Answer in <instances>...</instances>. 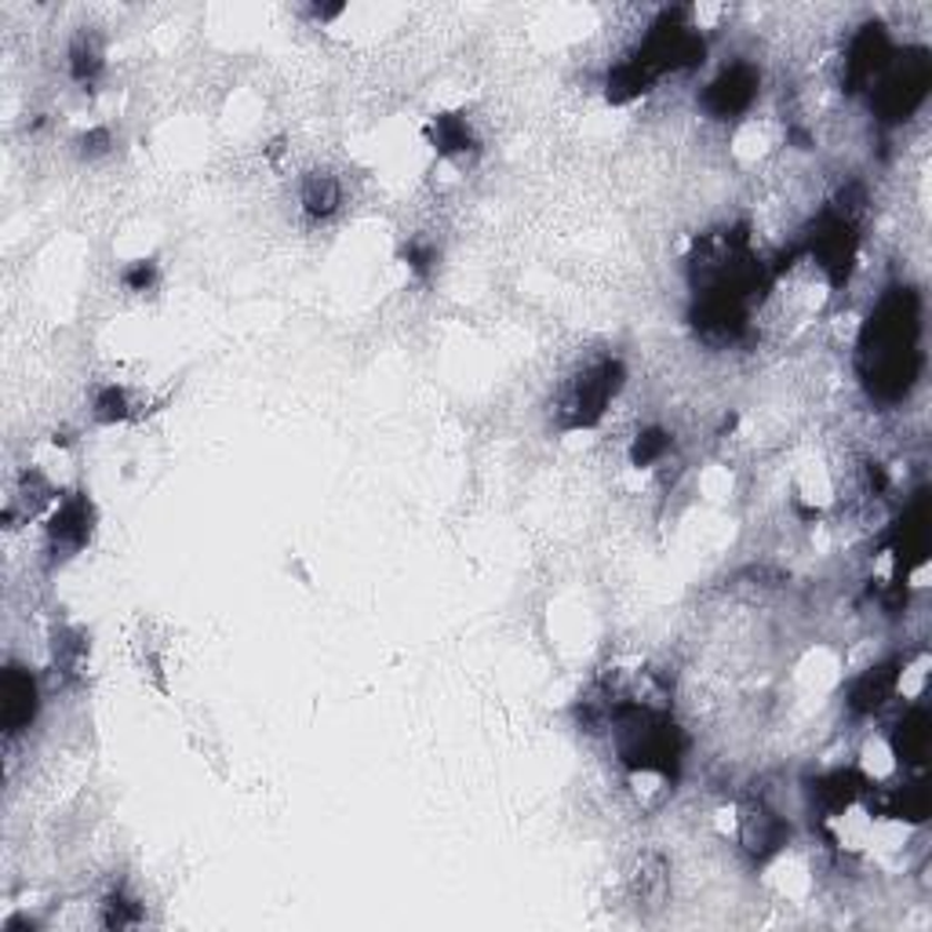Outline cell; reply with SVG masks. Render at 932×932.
I'll return each instance as SVG.
<instances>
[{
  "label": "cell",
  "instance_id": "2",
  "mask_svg": "<svg viewBox=\"0 0 932 932\" xmlns=\"http://www.w3.org/2000/svg\"><path fill=\"white\" fill-rule=\"evenodd\" d=\"M615 387H620V364L615 361L587 364V369L575 375L561 393V404H558L561 423L572 427V430L598 423V419L605 415L609 401L615 398Z\"/></svg>",
  "mask_w": 932,
  "mask_h": 932
},
{
  "label": "cell",
  "instance_id": "10",
  "mask_svg": "<svg viewBox=\"0 0 932 932\" xmlns=\"http://www.w3.org/2000/svg\"><path fill=\"white\" fill-rule=\"evenodd\" d=\"M124 412H128L124 390H117V387L99 390V398H96V415H99V419H107V423H113V419H121Z\"/></svg>",
  "mask_w": 932,
  "mask_h": 932
},
{
  "label": "cell",
  "instance_id": "9",
  "mask_svg": "<svg viewBox=\"0 0 932 932\" xmlns=\"http://www.w3.org/2000/svg\"><path fill=\"white\" fill-rule=\"evenodd\" d=\"M434 139L444 153H467L470 150V128L459 117H438L434 121Z\"/></svg>",
  "mask_w": 932,
  "mask_h": 932
},
{
  "label": "cell",
  "instance_id": "4",
  "mask_svg": "<svg viewBox=\"0 0 932 932\" xmlns=\"http://www.w3.org/2000/svg\"><path fill=\"white\" fill-rule=\"evenodd\" d=\"M88 535H91V507H88V499L84 495H70V499H62V503L56 507V514H51V524H48V543L51 550H62V554H77L84 543H88Z\"/></svg>",
  "mask_w": 932,
  "mask_h": 932
},
{
  "label": "cell",
  "instance_id": "3",
  "mask_svg": "<svg viewBox=\"0 0 932 932\" xmlns=\"http://www.w3.org/2000/svg\"><path fill=\"white\" fill-rule=\"evenodd\" d=\"M758 96V73L751 66H732L706 84L703 91V110L711 117H740Z\"/></svg>",
  "mask_w": 932,
  "mask_h": 932
},
{
  "label": "cell",
  "instance_id": "5",
  "mask_svg": "<svg viewBox=\"0 0 932 932\" xmlns=\"http://www.w3.org/2000/svg\"><path fill=\"white\" fill-rule=\"evenodd\" d=\"M4 732L19 736L22 729H30V721L37 714V681L22 667H8L4 671Z\"/></svg>",
  "mask_w": 932,
  "mask_h": 932
},
{
  "label": "cell",
  "instance_id": "7",
  "mask_svg": "<svg viewBox=\"0 0 932 932\" xmlns=\"http://www.w3.org/2000/svg\"><path fill=\"white\" fill-rule=\"evenodd\" d=\"M929 721L922 711H914L900 721V732H896V754L900 761H922L925 758V746H929Z\"/></svg>",
  "mask_w": 932,
  "mask_h": 932
},
{
  "label": "cell",
  "instance_id": "8",
  "mask_svg": "<svg viewBox=\"0 0 932 932\" xmlns=\"http://www.w3.org/2000/svg\"><path fill=\"white\" fill-rule=\"evenodd\" d=\"M303 204L310 216H332L339 204V182L328 176H310L303 187Z\"/></svg>",
  "mask_w": 932,
  "mask_h": 932
},
{
  "label": "cell",
  "instance_id": "11",
  "mask_svg": "<svg viewBox=\"0 0 932 932\" xmlns=\"http://www.w3.org/2000/svg\"><path fill=\"white\" fill-rule=\"evenodd\" d=\"M667 452V434H660V430H649L645 438H638V444H634V463L638 467H649V463H655V459H660Z\"/></svg>",
  "mask_w": 932,
  "mask_h": 932
},
{
  "label": "cell",
  "instance_id": "1",
  "mask_svg": "<svg viewBox=\"0 0 932 932\" xmlns=\"http://www.w3.org/2000/svg\"><path fill=\"white\" fill-rule=\"evenodd\" d=\"M914 332L918 313L908 292H892L868 324L863 361L871 383L882 393H900L914 379Z\"/></svg>",
  "mask_w": 932,
  "mask_h": 932
},
{
  "label": "cell",
  "instance_id": "6",
  "mask_svg": "<svg viewBox=\"0 0 932 932\" xmlns=\"http://www.w3.org/2000/svg\"><path fill=\"white\" fill-rule=\"evenodd\" d=\"M896 671L892 667H874V671H868L860 681H856V689H852V711L856 714H871L878 711L892 692H896Z\"/></svg>",
  "mask_w": 932,
  "mask_h": 932
}]
</instances>
